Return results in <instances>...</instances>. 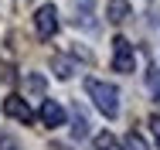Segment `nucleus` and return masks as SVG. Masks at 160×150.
<instances>
[{"label":"nucleus","mask_w":160,"mask_h":150,"mask_svg":"<svg viewBox=\"0 0 160 150\" xmlns=\"http://www.w3.org/2000/svg\"><path fill=\"white\" fill-rule=\"evenodd\" d=\"M85 92H89V99L96 102V109L106 120H116V116H119V89H116V85H109V82H102V79H89V82H85Z\"/></svg>","instance_id":"obj_1"},{"label":"nucleus","mask_w":160,"mask_h":150,"mask_svg":"<svg viewBox=\"0 0 160 150\" xmlns=\"http://www.w3.org/2000/svg\"><path fill=\"white\" fill-rule=\"evenodd\" d=\"M34 28H38V38H55V31H58V10H55V3H41L38 10H34Z\"/></svg>","instance_id":"obj_2"},{"label":"nucleus","mask_w":160,"mask_h":150,"mask_svg":"<svg viewBox=\"0 0 160 150\" xmlns=\"http://www.w3.org/2000/svg\"><path fill=\"white\" fill-rule=\"evenodd\" d=\"M133 65H136L133 44H129L126 38H112V68L126 75V72H133Z\"/></svg>","instance_id":"obj_3"},{"label":"nucleus","mask_w":160,"mask_h":150,"mask_svg":"<svg viewBox=\"0 0 160 150\" xmlns=\"http://www.w3.org/2000/svg\"><path fill=\"white\" fill-rule=\"evenodd\" d=\"M3 113H7L10 120H17V123H34L31 106H28V99H21V96H7V99H3Z\"/></svg>","instance_id":"obj_4"},{"label":"nucleus","mask_w":160,"mask_h":150,"mask_svg":"<svg viewBox=\"0 0 160 150\" xmlns=\"http://www.w3.org/2000/svg\"><path fill=\"white\" fill-rule=\"evenodd\" d=\"M106 17L112 21V24H123L133 17V7H129V0H109L106 3Z\"/></svg>","instance_id":"obj_5"},{"label":"nucleus","mask_w":160,"mask_h":150,"mask_svg":"<svg viewBox=\"0 0 160 150\" xmlns=\"http://www.w3.org/2000/svg\"><path fill=\"white\" fill-rule=\"evenodd\" d=\"M41 123H44V126H62L65 123V109L55 102V99H44V106H41Z\"/></svg>","instance_id":"obj_6"},{"label":"nucleus","mask_w":160,"mask_h":150,"mask_svg":"<svg viewBox=\"0 0 160 150\" xmlns=\"http://www.w3.org/2000/svg\"><path fill=\"white\" fill-rule=\"evenodd\" d=\"M92 147L96 150H126V143H119L112 133H96L92 137Z\"/></svg>","instance_id":"obj_7"},{"label":"nucleus","mask_w":160,"mask_h":150,"mask_svg":"<svg viewBox=\"0 0 160 150\" xmlns=\"http://www.w3.org/2000/svg\"><path fill=\"white\" fill-rule=\"evenodd\" d=\"M72 72H75V65L68 58H55V75L58 79H72Z\"/></svg>","instance_id":"obj_8"},{"label":"nucleus","mask_w":160,"mask_h":150,"mask_svg":"<svg viewBox=\"0 0 160 150\" xmlns=\"http://www.w3.org/2000/svg\"><path fill=\"white\" fill-rule=\"evenodd\" d=\"M72 133H75V137H85V133H89V120H85L82 113H75V126H72Z\"/></svg>","instance_id":"obj_9"},{"label":"nucleus","mask_w":160,"mask_h":150,"mask_svg":"<svg viewBox=\"0 0 160 150\" xmlns=\"http://www.w3.org/2000/svg\"><path fill=\"white\" fill-rule=\"evenodd\" d=\"M126 150H150V147L143 143V137H140V133H129V137H126Z\"/></svg>","instance_id":"obj_10"},{"label":"nucleus","mask_w":160,"mask_h":150,"mask_svg":"<svg viewBox=\"0 0 160 150\" xmlns=\"http://www.w3.org/2000/svg\"><path fill=\"white\" fill-rule=\"evenodd\" d=\"M150 130H153V140H157V147H160V116H150Z\"/></svg>","instance_id":"obj_11"},{"label":"nucleus","mask_w":160,"mask_h":150,"mask_svg":"<svg viewBox=\"0 0 160 150\" xmlns=\"http://www.w3.org/2000/svg\"><path fill=\"white\" fill-rule=\"evenodd\" d=\"M150 89L157 92V99H160V72H150Z\"/></svg>","instance_id":"obj_12"},{"label":"nucleus","mask_w":160,"mask_h":150,"mask_svg":"<svg viewBox=\"0 0 160 150\" xmlns=\"http://www.w3.org/2000/svg\"><path fill=\"white\" fill-rule=\"evenodd\" d=\"M0 150H14V143H7V140H3V143H0Z\"/></svg>","instance_id":"obj_13"}]
</instances>
